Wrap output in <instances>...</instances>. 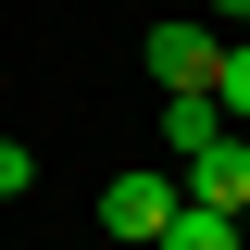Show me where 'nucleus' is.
Listing matches in <instances>:
<instances>
[{"instance_id": "nucleus-7", "label": "nucleus", "mask_w": 250, "mask_h": 250, "mask_svg": "<svg viewBox=\"0 0 250 250\" xmlns=\"http://www.w3.org/2000/svg\"><path fill=\"white\" fill-rule=\"evenodd\" d=\"M25 188H38V163L13 150V138H0V200H25Z\"/></svg>"}, {"instance_id": "nucleus-4", "label": "nucleus", "mask_w": 250, "mask_h": 250, "mask_svg": "<svg viewBox=\"0 0 250 250\" xmlns=\"http://www.w3.org/2000/svg\"><path fill=\"white\" fill-rule=\"evenodd\" d=\"M163 138H175V163H200V150L225 138V100H213V88H163Z\"/></svg>"}, {"instance_id": "nucleus-8", "label": "nucleus", "mask_w": 250, "mask_h": 250, "mask_svg": "<svg viewBox=\"0 0 250 250\" xmlns=\"http://www.w3.org/2000/svg\"><path fill=\"white\" fill-rule=\"evenodd\" d=\"M213 13H250V0H213Z\"/></svg>"}, {"instance_id": "nucleus-6", "label": "nucleus", "mask_w": 250, "mask_h": 250, "mask_svg": "<svg viewBox=\"0 0 250 250\" xmlns=\"http://www.w3.org/2000/svg\"><path fill=\"white\" fill-rule=\"evenodd\" d=\"M213 100L250 125V38H225V62H213Z\"/></svg>"}, {"instance_id": "nucleus-1", "label": "nucleus", "mask_w": 250, "mask_h": 250, "mask_svg": "<svg viewBox=\"0 0 250 250\" xmlns=\"http://www.w3.org/2000/svg\"><path fill=\"white\" fill-rule=\"evenodd\" d=\"M175 213H188V175H150V163L100 188V225H113V250H150V238H163Z\"/></svg>"}, {"instance_id": "nucleus-2", "label": "nucleus", "mask_w": 250, "mask_h": 250, "mask_svg": "<svg viewBox=\"0 0 250 250\" xmlns=\"http://www.w3.org/2000/svg\"><path fill=\"white\" fill-rule=\"evenodd\" d=\"M188 200L200 213H250V138H213V150L188 163Z\"/></svg>"}, {"instance_id": "nucleus-3", "label": "nucleus", "mask_w": 250, "mask_h": 250, "mask_svg": "<svg viewBox=\"0 0 250 250\" xmlns=\"http://www.w3.org/2000/svg\"><path fill=\"white\" fill-rule=\"evenodd\" d=\"M213 62H225L213 25H150V75L163 88H213Z\"/></svg>"}, {"instance_id": "nucleus-5", "label": "nucleus", "mask_w": 250, "mask_h": 250, "mask_svg": "<svg viewBox=\"0 0 250 250\" xmlns=\"http://www.w3.org/2000/svg\"><path fill=\"white\" fill-rule=\"evenodd\" d=\"M150 250H238V213H200V200H188V213L175 225H163V238Z\"/></svg>"}]
</instances>
